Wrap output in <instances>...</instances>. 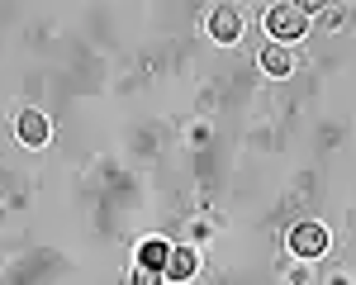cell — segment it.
<instances>
[{
  "instance_id": "cell-1",
  "label": "cell",
  "mask_w": 356,
  "mask_h": 285,
  "mask_svg": "<svg viewBox=\"0 0 356 285\" xmlns=\"http://www.w3.org/2000/svg\"><path fill=\"white\" fill-rule=\"evenodd\" d=\"M304 28H309V10L304 5H275L266 15V33L275 43H295V38H304Z\"/></svg>"
},
{
  "instance_id": "cell-2",
  "label": "cell",
  "mask_w": 356,
  "mask_h": 285,
  "mask_svg": "<svg viewBox=\"0 0 356 285\" xmlns=\"http://www.w3.org/2000/svg\"><path fill=\"white\" fill-rule=\"evenodd\" d=\"M290 252L295 256H323L328 252V228L323 224H295L290 228Z\"/></svg>"
},
{
  "instance_id": "cell-3",
  "label": "cell",
  "mask_w": 356,
  "mask_h": 285,
  "mask_svg": "<svg viewBox=\"0 0 356 285\" xmlns=\"http://www.w3.org/2000/svg\"><path fill=\"white\" fill-rule=\"evenodd\" d=\"M15 133H19V142H29V147H43V142H48V119H43V114H33V110H24Z\"/></svg>"
},
{
  "instance_id": "cell-4",
  "label": "cell",
  "mask_w": 356,
  "mask_h": 285,
  "mask_svg": "<svg viewBox=\"0 0 356 285\" xmlns=\"http://www.w3.org/2000/svg\"><path fill=\"white\" fill-rule=\"evenodd\" d=\"M195 266H200V261H195V252L191 247H171V256H166V281H191L195 276Z\"/></svg>"
},
{
  "instance_id": "cell-5",
  "label": "cell",
  "mask_w": 356,
  "mask_h": 285,
  "mask_svg": "<svg viewBox=\"0 0 356 285\" xmlns=\"http://www.w3.org/2000/svg\"><path fill=\"white\" fill-rule=\"evenodd\" d=\"M166 256H171V247H166L162 238H147V243H143V252H138V266L162 276V271H166Z\"/></svg>"
},
{
  "instance_id": "cell-6",
  "label": "cell",
  "mask_w": 356,
  "mask_h": 285,
  "mask_svg": "<svg viewBox=\"0 0 356 285\" xmlns=\"http://www.w3.org/2000/svg\"><path fill=\"white\" fill-rule=\"evenodd\" d=\"M209 33H214L219 43H233V38L243 33V19H238L233 10H214V15H209Z\"/></svg>"
},
{
  "instance_id": "cell-7",
  "label": "cell",
  "mask_w": 356,
  "mask_h": 285,
  "mask_svg": "<svg viewBox=\"0 0 356 285\" xmlns=\"http://www.w3.org/2000/svg\"><path fill=\"white\" fill-rule=\"evenodd\" d=\"M290 67H295L290 48H266V53H261V72H266V76H290Z\"/></svg>"
},
{
  "instance_id": "cell-8",
  "label": "cell",
  "mask_w": 356,
  "mask_h": 285,
  "mask_svg": "<svg viewBox=\"0 0 356 285\" xmlns=\"http://www.w3.org/2000/svg\"><path fill=\"white\" fill-rule=\"evenodd\" d=\"M129 285H162V276H157V271H143V266H138Z\"/></svg>"
}]
</instances>
